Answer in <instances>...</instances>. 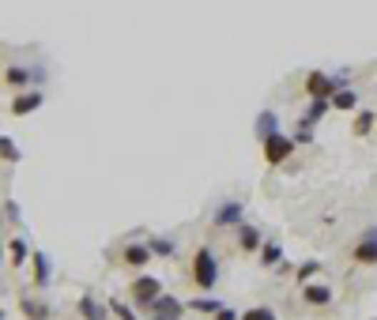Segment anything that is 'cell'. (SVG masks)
<instances>
[{
  "instance_id": "obj_1",
  "label": "cell",
  "mask_w": 377,
  "mask_h": 320,
  "mask_svg": "<svg viewBox=\"0 0 377 320\" xmlns=\"http://www.w3.org/2000/svg\"><path fill=\"white\" fill-rule=\"evenodd\" d=\"M188 279H193V287L200 294H215V287L223 279V264H219V252L211 245H196L193 260H188Z\"/></svg>"
},
{
  "instance_id": "obj_2",
  "label": "cell",
  "mask_w": 377,
  "mask_h": 320,
  "mask_svg": "<svg viewBox=\"0 0 377 320\" xmlns=\"http://www.w3.org/2000/svg\"><path fill=\"white\" fill-rule=\"evenodd\" d=\"M246 200L241 196H223V200H215L211 211H208V226L215 234H234L241 222H246Z\"/></svg>"
},
{
  "instance_id": "obj_3",
  "label": "cell",
  "mask_w": 377,
  "mask_h": 320,
  "mask_svg": "<svg viewBox=\"0 0 377 320\" xmlns=\"http://www.w3.org/2000/svg\"><path fill=\"white\" fill-rule=\"evenodd\" d=\"M110 260H114V268L132 272V275H140V272L151 268V252H147V242H136V237H117Z\"/></svg>"
},
{
  "instance_id": "obj_4",
  "label": "cell",
  "mask_w": 377,
  "mask_h": 320,
  "mask_svg": "<svg viewBox=\"0 0 377 320\" xmlns=\"http://www.w3.org/2000/svg\"><path fill=\"white\" fill-rule=\"evenodd\" d=\"M159 294H166V287H163V279H159V275H151V272H140V275H132V279H129L125 298H129L132 305H136L140 313H147V309H151V301H155Z\"/></svg>"
},
{
  "instance_id": "obj_5",
  "label": "cell",
  "mask_w": 377,
  "mask_h": 320,
  "mask_svg": "<svg viewBox=\"0 0 377 320\" xmlns=\"http://www.w3.org/2000/svg\"><path fill=\"white\" fill-rule=\"evenodd\" d=\"M31 290L34 294H46V290L53 287V279H57V264H53V257L46 249H31Z\"/></svg>"
},
{
  "instance_id": "obj_6",
  "label": "cell",
  "mask_w": 377,
  "mask_h": 320,
  "mask_svg": "<svg viewBox=\"0 0 377 320\" xmlns=\"http://www.w3.org/2000/svg\"><path fill=\"white\" fill-rule=\"evenodd\" d=\"M336 91H340V87H336L332 72H325V68H309L302 76V95H306V102H328Z\"/></svg>"
},
{
  "instance_id": "obj_7",
  "label": "cell",
  "mask_w": 377,
  "mask_h": 320,
  "mask_svg": "<svg viewBox=\"0 0 377 320\" xmlns=\"http://www.w3.org/2000/svg\"><path fill=\"white\" fill-rule=\"evenodd\" d=\"M347 257H351V264H358V268H377V222L362 226V234L351 242Z\"/></svg>"
},
{
  "instance_id": "obj_8",
  "label": "cell",
  "mask_w": 377,
  "mask_h": 320,
  "mask_svg": "<svg viewBox=\"0 0 377 320\" xmlns=\"http://www.w3.org/2000/svg\"><path fill=\"white\" fill-rule=\"evenodd\" d=\"M294 140L287 136V132H276V136H268L264 143H261V155H264V162H268V170H279V166H287L291 158H294Z\"/></svg>"
},
{
  "instance_id": "obj_9",
  "label": "cell",
  "mask_w": 377,
  "mask_h": 320,
  "mask_svg": "<svg viewBox=\"0 0 377 320\" xmlns=\"http://www.w3.org/2000/svg\"><path fill=\"white\" fill-rule=\"evenodd\" d=\"M16 309H19V316H23V320H53V316H57L53 301H49L46 294H34V290H19Z\"/></svg>"
},
{
  "instance_id": "obj_10",
  "label": "cell",
  "mask_w": 377,
  "mask_h": 320,
  "mask_svg": "<svg viewBox=\"0 0 377 320\" xmlns=\"http://www.w3.org/2000/svg\"><path fill=\"white\" fill-rule=\"evenodd\" d=\"M261 245H264V230H261L257 222L246 219V222H241L238 230H234V249L241 252V257H257Z\"/></svg>"
},
{
  "instance_id": "obj_11",
  "label": "cell",
  "mask_w": 377,
  "mask_h": 320,
  "mask_svg": "<svg viewBox=\"0 0 377 320\" xmlns=\"http://www.w3.org/2000/svg\"><path fill=\"white\" fill-rule=\"evenodd\" d=\"M147 252H151V260H178L181 252V237L178 234H147Z\"/></svg>"
},
{
  "instance_id": "obj_12",
  "label": "cell",
  "mask_w": 377,
  "mask_h": 320,
  "mask_svg": "<svg viewBox=\"0 0 377 320\" xmlns=\"http://www.w3.org/2000/svg\"><path fill=\"white\" fill-rule=\"evenodd\" d=\"M42 105H46V91L31 87V91H19V95H11L8 113H11V117H31V113L42 110Z\"/></svg>"
},
{
  "instance_id": "obj_13",
  "label": "cell",
  "mask_w": 377,
  "mask_h": 320,
  "mask_svg": "<svg viewBox=\"0 0 377 320\" xmlns=\"http://www.w3.org/2000/svg\"><path fill=\"white\" fill-rule=\"evenodd\" d=\"M302 290V305L306 309H328V305L336 301V290L328 287V283H306V287H298Z\"/></svg>"
},
{
  "instance_id": "obj_14",
  "label": "cell",
  "mask_w": 377,
  "mask_h": 320,
  "mask_svg": "<svg viewBox=\"0 0 377 320\" xmlns=\"http://www.w3.org/2000/svg\"><path fill=\"white\" fill-rule=\"evenodd\" d=\"M4 257L11 264V272H23L26 260H31V237H26V234H11L4 242Z\"/></svg>"
},
{
  "instance_id": "obj_15",
  "label": "cell",
  "mask_w": 377,
  "mask_h": 320,
  "mask_svg": "<svg viewBox=\"0 0 377 320\" xmlns=\"http://www.w3.org/2000/svg\"><path fill=\"white\" fill-rule=\"evenodd\" d=\"M76 316H79V320H114L110 309H106V298L91 294V290L76 298Z\"/></svg>"
},
{
  "instance_id": "obj_16",
  "label": "cell",
  "mask_w": 377,
  "mask_h": 320,
  "mask_svg": "<svg viewBox=\"0 0 377 320\" xmlns=\"http://www.w3.org/2000/svg\"><path fill=\"white\" fill-rule=\"evenodd\" d=\"M283 260H287V257H283V242H276V237H264V245H261V252H257L261 272H276Z\"/></svg>"
},
{
  "instance_id": "obj_17",
  "label": "cell",
  "mask_w": 377,
  "mask_h": 320,
  "mask_svg": "<svg viewBox=\"0 0 377 320\" xmlns=\"http://www.w3.org/2000/svg\"><path fill=\"white\" fill-rule=\"evenodd\" d=\"M358 102H362V91L358 87H343V91H336V95L328 98V105H332L336 113H355Z\"/></svg>"
},
{
  "instance_id": "obj_18",
  "label": "cell",
  "mask_w": 377,
  "mask_h": 320,
  "mask_svg": "<svg viewBox=\"0 0 377 320\" xmlns=\"http://www.w3.org/2000/svg\"><path fill=\"white\" fill-rule=\"evenodd\" d=\"M276 132H283V128H279V113H276V110H261V113H257V125H253V136H257V143H264L268 136H276Z\"/></svg>"
},
{
  "instance_id": "obj_19",
  "label": "cell",
  "mask_w": 377,
  "mask_h": 320,
  "mask_svg": "<svg viewBox=\"0 0 377 320\" xmlns=\"http://www.w3.org/2000/svg\"><path fill=\"white\" fill-rule=\"evenodd\" d=\"M185 305H188V313H200V316H215V313H219L226 301H223L219 294H196V298H188Z\"/></svg>"
},
{
  "instance_id": "obj_20",
  "label": "cell",
  "mask_w": 377,
  "mask_h": 320,
  "mask_svg": "<svg viewBox=\"0 0 377 320\" xmlns=\"http://www.w3.org/2000/svg\"><path fill=\"white\" fill-rule=\"evenodd\" d=\"M106 309H110L114 320H144V313L129 298H106Z\"/></svg>"
},
{
  "instance_id": "obj_21",
  "label": "cell",
  "mask_w": 377,
  "mask_h": 320,
  "mask_svg": "<svg viewBox=\"0 0 377 320\" xmlns=\"http://www.w3.org/2000/svg\"><path fill=\"white\" fill-rule=\"evenodd\" d=\"M321 272H325V260H317V257H313V260H302L298 268H294V283L306 287V283H313Z\"/></svg>"
},
{
  "instance_id": "obj_22",
  "label": "cell",
  "mask_w": 377,
  "mask_h": 320,
  "mask_svg": "<svg viewBox=\"0 0 377 320\" xmlns=\"http://www.w3.org/2000/svg\"><path fill=\"white\" fill-rule=\"evenodd\" d=\"M373 128H377V113H373V110H355V121H351V132H355V136L366 140Z\"/></svg>"
},
{
  "instance_id": "obj_23",
  "label": "cell",
  "mask_w": 377,
  "mask_h": 320,
  "mask_svg": "<svg viewBox=\"0 0 377 320\" xmlns=\"http://www.w3.org/2000/svg\"><path fill=\"white\" fill-rule=\"evenodd\" d=\"M0 162H8V166L23 162V151H19V143L11 136H0Z\"/></svg>"
},
{
  "instance_id": "obj_24",
  "label": "cell",
  "mask_w": 377,
  "mask_h": 320,
  "mask_svg": "<svg viewBox=\"0 0 377 320\" xmlns=\"http://www.w3.org/2000/svg\"><path fill=\"white\" fill-rule=\"evenodd\" d=\"M241 320H279V313L272 305H249V309H241Z\"/></svg>"
},
{
  "instance_id": "obj_25",
  "label": "cell",
  "mask_w": 377,
  "mask_h": 320,
  "mask_svg": "<svg viewBox=\"0 0 377 320\" xmlns=\"http://www.w3.org/2000/svg\"><path fill=\"white\" fill-rule=\"evenodd\" d=\"M4 222L8 226H23V211H19L16 200H4Z\"/></svg>"
},
{
  "instance_id": "obj_26",
  "label": "cell",
  "mask_w": 377,
  "mask_h": 320,
  "mask_svg": "<svg viewBox=\"0 0 377 320\" xmlns=\"http://www.w3.org/2000/svg\"><path fill=\"white\" fill-rule=\"evenodd\" d=\"M211 320H241V313L234 309V305H223V309H219V313H215Z\"/></svg>"
},
{
  "instance_id": "obj_27",
  "label": "cell",
  "mask_w": 377,
  "mask_h": 320,
  "mask_svg": "<svg viewBox=\"0 0 377 320\" xmlns=\"http://www.w3.org/2000/svg\"><path fill=\"white\" fill-rule=\"evenodd\" d=\"M0 320H8V313H4V309H0Z\"/></svg>"
},
{
  "instance_id": "obj_28",
  "label": "cell",
  "mask_w": 377,
  "mask_h": 320,
  "mask_svg": "<svg viewBox=\"0 0 377 320\" xmlns=\"http://www.w3.org/2000/svg\"><path fill=\"white\" fill-rule=\"evenodd\" d=\"M370 320H377V316H370Z\"/></svg>"
}]
</instances>
